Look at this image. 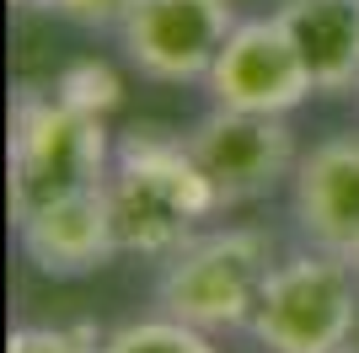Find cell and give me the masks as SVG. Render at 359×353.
<instances>
[{
	"label": "cell",
	"instance_id": "obj_1",
	"mask_svg": "<svg viewBox=\"0 0 359 353\" xmlns=\"http://www.w3.org/2000/svg\"><path fill=\"white\" fill-rule=\"evenodd\" d=\"M107 209H113L118 251L172 257L182 241L198 235V225L220 209V198L182 134L129 129L123 145L113 150Z\"/></svg>",
	"mask_w": 359,
	"mask_h": 353
},
{
	"label": "cell",
	"instance_id": "obj_2",
	"mask_svg": "<svg viewBox=\"0 0 359 353\" xmlns=\"http://www.w3.org/2000/svg\"><path fill=\"white\" fill-rule=\"evenodd\" d=\"M113 150L102 118L75 113L54 91H22L11 107V214L107 188Z\"/></svg>",
	"mask_w": 359,
	"mask_h": 353
},
{
	"label": "cell",
	"instance_id": "obj_3",
	"mask_svg": "<svg viewBox=\"0 0 359 353\" xmlns=\"http://www.w3.org/2000/svg\"><path fill=\"white\" fill-rule=\"evenodd\" d=\"M359 326V273L348 257L300 247L279 257L257 294L252 332L263 353H344Z\"/></svg>",
	"mask_w": 359,
	"mask_h": 353
},
{
	"label": "cell",
	"instance_id": "obj_4",
	"mask_svg": "<svg viewBox=\"0 0 359 353\" xmlns=\"http://www.w3.org/2000/svg\"><path fill=\"white\" fill-rule=\"evenodd\" d=\"M273 273V247L263 230H198L166 257L156 279V305L204 332L252 326L257 294Z\"/></svg>",
	"mask_w": 359,
	"mask_h": 353
},
{
	"label": "cell",
	"instance_id": "obj_5",
	"mask_svg": "<svg viewBox=\"0 0 359 353\" xmlns=\"http://www.w3.org/2000/svg\"><path fill=\"white\" fill-rule=\"evenodd\" d=\"M194 161L204 166L220 209L252 204L273 193L285 176H295V134L285 113H241V107H215L182 134Z\"/></svg>",
	"mask_w": 359,
	"mask_h": 353
},
{
	"label": "cell",
	"instance_id": "obj_6",
	"mask_svg": "<svg viewBox=\"0 0 359 353\" xmlns=\"http://www.w3.org/2000/svg\"><path fill=\"white\" fill-rule=\"evenodd\" d=\"M236 6L231 0H135L118 22L123 54L145 81L161 86H188L204 81L225 38L236 32Z\"/></svg>",
	"mask_w": 359,
	"mask_h": 353
},
{
	"label": "cell",
	"instance_id": "obj_7",
	"mask_svg": "<svg viewBox=\"0 0 359 353\" xmlns=\"http://www.w3.org/2000/svg\"><path fill=\"white\" fill-rule=\"evenodd\" d=\"M204 86H210L215 107H241V113H295L306 97H316L311 70L279 16L236 22V32L215 54Z\"/></svg>",
	"mask_w": 359,
	"mask_h": 353
},
{
	"label": "cell",
	"instance_id": "obj_8",
	"mask_svg": "<svg viewBox=\"0 0 359 353\" xmlns=\"http://www.w3.org/2000/svg\"><path fill=\"white\" fill-rule=\"evenodd\" d=\"M295 225L306 247L338 251L354 263L359 251V134H332L295 166Z\"/></svg>",
	"mask_w": 359,
	"mask_h": 353
},
{
	"label": "cell",
	"instance_id": "obj_9",
	"mask_svg": "<svg viewBox=\"0 0 359 353\" xmlns=\"http://www.w3.org/2000/svg\"><path fill=\"white\" fill-rule=\"evenodd\" d=\"M16 241L27 251V263L48 279H81L91 268L113 263L118 257V230H113L107 188H91V193L32 209V214H16Z\"/></svg>",
	"mask_w": 359,
	"mask_h": 353
},
{
	"label": "cell",
	"instance_id": "obj_10",
	"mask_svg": "<svg viewBox=\"0 0 359 353\" xmlns=\"http://www.w3.org/2000/svg\"><path fill=\"white\" fill-rule=\"evenodd\" d=\"M273 16L295 38L316 97L359 86V0H279Z\"/></svg>",
	"mask_w": 359,
	"mask_h": 353
},
{
	"label": "cell",
	"instance_id": "obj_11",
	"mask_svg": "<svg viewBox=\"0 0 359 353\" xmlns=\"http://www.w3.org/2000/svg\"><path fill=\"white\" fill-rule=\"evenodd\" d=\"M102 353H220V348L210 342L204 326H188V321H177V316L161 310V316H150V321L118 326Z\"/></svg>",
	"mask_w": 359,
	"mask_h": 353
},
{
	"label": "cell",
	"instance_id": "obj_12",
	"mask_svg": "<svg viewBox=\"0 0 359 353\" xmlns=\"http://www.w3.org/2000/svg\"><path fill=\"white\" fill-rule=\"evenodd\" d=\"M54 97H60V102H70L75 113L107 118L113 107L123 102V81L107 70L102 59H75L70 70H60V81H54Z\"/></svg>",
	"mask_w": 359,
	"mask_h": 353
},
{
	"label": "cell",
	"instance_id": "obj_13",
	"mask_svg": "<svg viewBox=\"0 0 359 353\" xmlns=\"http://www.w3.org/2000/svg\"><path fill=\"white\" fill-rule=\"evenodd\" d=\"M107 338L91 321H70V326H16L6 353H102Z\"/></svg>",
	"mask_w": 359,
	"mask_h": 353
},
{
	"label": "cell",
	"instance_id": "obj_14",
	"mask_svg": "<svg viewBox=\"0 0 359 353\" xmlns=\"http://www.w3.org/2000/svg\"><path fill=\"white\" fill-rule=\"evenodd\" d=\"M38 6H48L54 16L75 22V27H118L135 0H38Z\"/></svg>",
	"mask_w": 359,
	"mask_h": 353
},
{
	"label": "cell",
	"instance_id": "obj_15",
	"mask_svg": "<svg viewBox=\"0 0 359 353\" xmlns=\"http://www.w3.org/2000/svg\"><path fill=\"white\" fill-rule=\"evenodd\" d=\"M11 6H38V0H11Z\"/></svg>",
	"mask_w": 359,
	"mask_h": 353
},
{
	"label": "cell",
	"instance_id": "obj_16",
	"mask_svg": "<svg viewBox=\"0 0 359 353\" xmlns=\"http://www.w3.org/2000/svg\"><path fill=\"white\" fill-rule=\"evenodd\" d=\"M354 273H359V251H354Z\"/></svg>",
	"mask_w": 359,
	"mask_h": 353
},
{
	"label": "cell",
	"instance_id": "obj_17",
	"mask_svg": "<svg viewBox=\"0 0 359 353\" xmlns=\"http://www.w3.org/2000/svg\"><path fill=\"white\" fill-rule=\"evenodd\" d=\"M354 97H359V86H354Z\"/></svg>",
	"mask_w": 359,
	"mask_h": 353
}]
</instances>
